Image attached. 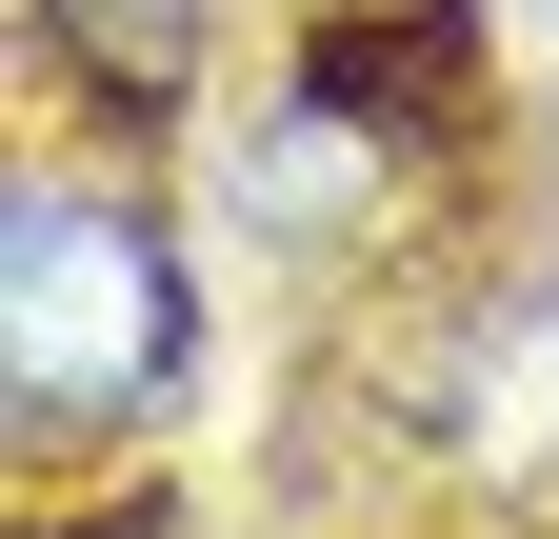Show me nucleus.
<instances>
[{"instance_id":"nucleus-1","label":"nucleus","mask_w":559,"mask_h":539,"mask_svg":"<svg viewBox=\"0 0 559 539\" xmlns=\"http://www.w3.org/2000/svg\"><path fill=\"white\" fill-rule=\"evenodd\" d=\"M0 380H21V440H100L180 380V280L100 180H21L0 220Z\"/></svg>"},{"instance_id":"nucleus-2","label":"nucleus","mask_w":559,"mask_h":539,"mask_svg":"<svg viewBox=\"0 0 559 539\" xmlns=\"http://www.w3.org/2000/svg\"><path fill=\"white\" fill-rule=\"evenodd\" d=\"M539 21H559V0H539Z\"/></svg>"}]
</instances>
